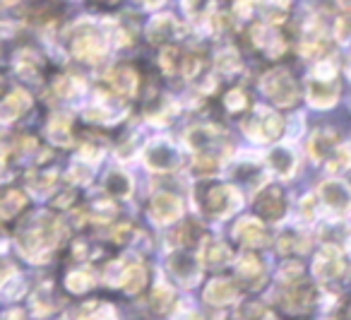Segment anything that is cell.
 Instances as JSON below:
<instances>
[{"instance_id": "3", "label": "cell", "mask_w": 351, "mask_h": 320, "mask_svg": "<svg viewBox=\"0 0 351 320\" xmlns=\"http://www.w3.org/2000/svg\"><path fill=\"white\" fill-rule=\"evenodd\" d=\"M245 135L255 142H274L282 137L284 121L279 113L269 111V108H258L253 116L245 121Z\"/></svg>"}, {"instance_id": "47", "label": "cell", "mask_w": 351, "mask_h": 320, "mask_svg": "<svg viewBox=\"0 0 351 320\" xmlns=\"http://www.w3.org/2000/svg\"><path fill=\"white\" fill-rule=\"evenodd\" d=\"M5 320H22V313H10L5 315Z\"/></svg>"}, {"instance_id": "7", "label": "cell", "mask_w": 351, "mask_h": 320, "mask_svg": "<svg viewBox=\"0 0 351 320\" xmlns=\"http://www.w3.org/2000/svg\"><path fill=\"white\" fill-rule=\"evenodd\" d=\"M145 164L152 171H171L178 166V152L169 140H154L145 150Z\"/></svg>"}, {"instance_id": "35", "label": "cell", "mask_w": 351, "mask_h": 320, "mask_svg": "<svg viewBox=\"0 0 351 320\" xmlns=\"http://www.w3.org/2000/svg\"><path fill=\"white\" fill-rule=\"evenodd\" d=\"M215 65L219 73H236V70L241 68V58L236 51H221V54L217 56Z\"/></svg>"}, {"instance_id": "16", "label": "cell", "mask_w": 351, "mask_h": 320, "mask_svg": "<svg viewBox=\"0 0 351 320\" xmlns=\"http://www.w3.org/2000/svg\"><path fill=\"white\" fill-rule=\"evenodd\" d=\"M253 44L258 46V49L267 51V56H272V58L282 56L284 49H287L282 36H279L277 32H269L267 27H263V25L253 27Z\"/></svg>"}, {"instance_id": "12", "label": "cell", "mask_w": 351, "mask_h": 320, "mask_svg": "<svg viewBox=\"0 0 351 320\" xmlns=\"http://www.w3.org/2000/svg\"><path fill=\"white\" fill-rule=\"evenodd\" d=\"M320 195L332 212H346L351 207V190L341 181H327V183H322Z\"/></svg>"}, {"instance_id": "19", "label": "cell", "mask_w": 351, "mask_h": 320, "mask_svg": "<svg viewBox=\"0 0 351 320\" xmlns=\"http://www.w3.org/2000/svg\"><path fill=\"white\" fill-rule=\"evenodd\" d=\"M337 150V135L330 130H317L308 140V152H311L313 159H325V157L335 155Z\"/></svg>"}, {"instance_id": "50", "label": "cell", "mask_w": 351, "mask_h": 320, "mask_svg": "<svg viewBox=\"0 0 351 320\" xmlns=\"http://www.w3.org/2000/svg\"><path fill=\"white\" fill-rule=\"evenodd\" d=\"M3 3H15V0H3Z\"/></svg>"}, {"instance_id": "4", "label": "cell", "mask_w": 351, "mask_h": 320, "mask_svg": "<svg viewBox=\"0 0 351 320\" xmlns=\"http://www.w3.org/2000/svg\"><path fill=\"white\" fill-rule=\"evenodd\" d=\"M263 92L277 106H291L298 99V84L287 70H272L263 78Z\"/></svg>"}, {"instance_id": "49", "label": "cell", "mask_w": 351, "mask_h": 320, "mask_svg": "<svg viewBox=\"0 0 351 320\" xmlns=\"http://www.w3.org/2000/svg\"><path fill=\"white\" fill-rule=\"evenodd\" d=\"M0 174H3V159H0Z\"/></svg>"}, {"instance_id": "17", "label": "cell", "mask_w": 351, "mask_h": 320, "mask_svg": "<svg viewBox=\"0 0 351 320\" xmlns=\"http://www.w3.org/2000/svg\"><path fill=\"white\" fill-rule=\"evenodd\" d=\"M176 32H181V27H178V22L171 15H156L154 20L149 22V27H147L149 41H154V44H164L171 36H178Z\"/></svg>"}, {"instance_id": "6", "label": "cell", "mask_w": 351, "mask_h": 320, "mask_svg": "<svg viewBox=\"0 0 351 320\" xmlns=\"http://www.w3.org/2000/svg\"><path fill=\"white\" fill-rule=\"evenodd\" d=\"M344 270V258H341V251L337 246H322L317 251L315 260H313V275L317 279L327 282L335 279L339 272Z\"/></svg>"}, {"instance_id": "45", "label": "cell", "mask_w": 351, "mask_h": 320, "mask_svg": "<svg viewBox=\"0 0 351 320\" xmlns=\"http://www.w3.org/2000/svg\"><path fill=\"white\" fill-rule=\"evenodd\" d=\"M113 212H116V209H113V205H108V203L97 205V214H104V217H111Z\"/></svg>"}, {"instance_id": "22", "label": "cell", "mask_w": 351, "mask_h": 320, "mask_svg": "<svg viewBox=\"0 0 351 320\" xmlns=\"http://www.w3.org/2000/svg\"><path fill=\"white\" fill-rule=\"evenodd\" d=\"M171 272H173L176 279H181L183 284L193 282L197 277V262H195V258L188 255V253H176V255L171 258Z\"/></svg>"}, {"instance_id": "38", "label": "cell", "mask_w": 351, "mask_h": 320, "mask_svg": "<svg viewBox=\"0 0 351 320\" xmlns=\"http://www.w3.org/2000/svg\"><path fill=\"white\" fill-rule=\"evenodd\" d=\"M303 277V265L301 262H287V265L282 267V272H279V279L284 282H293V279H301Z\"/></svg>"}, {"instance_id": "39", "label": "cell", "mask_w": 351, "mask_h": 320, "mask_svg": "<svg viewBox=\"0 0 351 320\" xmlns=\"http://www.w3.org/2000/svg\"><path fill=\"white\" fill-rule=\"evenodd\" d=\"M313 78L325 80V82H332V80H335V65H332L330 60H325V63H317L315 70H313Z\"/></svg>"}, {"instance_id": "46", "label": "cell", "mask_w": 351, "mask_h": 320, "mask_svg": "<svg viewBox=\"0 0 351 320\" xmlns=\"http://www.w3.org/2000/svg\"><path fill=\"white\" fill-rule=\"evenodd\" d=\"M258 320H277V318H274L272 313H260V315H258Z\"/></svg>"}, {"instance_id": "42", "label": "cell", "mask_w": 351, "mask_h": 320, "mask_svg": "<svg viewBox=\"0 0 351 320\" xmlns=\"http://www.w3.org/2000/svg\"><path fill=\"white\" fill-rule=\"evenodd\" d=\"M176 320H202V318L195 308H191V306H181L178 313H176Z\"/></svg>"}, {"instance_id": "28", "label": "cell", "mask_w": 351, "mask_h": 320, "mask_svg": "<svg viewBox=\"0 0 351 320\" xmlns=\"http://www.w3.org/2000/svg\"><path fill=\"white\" fill-rule=\"evenodd\" d=\"M49 140L53 145H70L73 142V133H70V118L68 116H53L49 123Z\"/></svg>"}, {"instance_id": "21", "label": "cell", "mask_w": 351, "mask_h": 320, "mask_svg": "<svg viewBox=\"0 0 351 320\" xmlns=\"http://www.w3.org/2000/svg\"><path fill=\"white\" fill-rule=\"evenodd\" d=\"M200 258L207 267H224L234 260V253H231V248L226 246V243L215 241V243H207V246L202 248Z\"/></svg>"}, {"instance_id": "30", "label": "cell", "mask_w": 351, "mask_h": 320, "mask_svg": "<svg viewBox=\"0 0 351 320\" xmlns=\"http://www.w3.org/2000/svg\"><path fill=\"white\" fill-rule=\"evenodd\" d=\"M65 286H68V291H73V294H84V291H89L94 286L92 272H87V270L70 272V275L65 277Z\"/></svg>"}, {"instance_id": "44", "label": "cell", "mask_w": 351, "mask_h": 320, "mask_svg": "<svg viewBox=\"0 0 351 320\" xmlns=\"http://www.w3.org/2000/svg\"><path fill=\"white\" fill-rule=\"evenodd\" d=\"M142 8H147V10H156L159 5H164V0H137Z\"/></svg>"}, {"instance_id": "9", "label": "cell", "mask_w": 351, "mask_h": 320, "mask_svg": "<svg viewBox=\"0 0 351 320\" xmlns=\"http://www.w3.org/2000/svg\"><path fill=\"white\" fill-rule=\"evenodd\" d=\"M234 238L243 243V246H250V248L267 246V241H269L267 229L263 227V222H258V219H253V217H243V219L236 222Z\"/></svg>"}, {"instance_id": "8", "label": "cell", "mask_w": 351, "mask_h": 320, "mask_svg": "<svg viewBox=\"0 0 351 320\" xmlns=\"http://www.w3.org/2000/svg\"><path fill=\"white\" fill-rule=\"evenodd\" d=\"M183 212V205L181 200L176 198V195H169V193H159L152 198V205H149V217L154 224H173L176 219L181 217Z\"/></svg>"}, {"instance_id": "41", "label": "cell", "mask_w": 351, "mask_h": 320, "mask_svg": "<svg viewBox=\"0 0 351 320\" xmlns=\"http://www.w3.org/2000/svg\"><path fill=\"white\" fill-rule=\"evenodd\" d=\"M161 68L166 70V73H176V51L166 49L164 54H161Z\"/></svg>"}, {"instance_id": "40", "label": "cell", "mask_w": 351, "mask_h": 320, "mask_svg": "<svg viewBox=\"0 0 351 320\" xmlns=\"http://www.w3.org/2000/svg\"><path fill=\"white\" fill-rule=\"evenodd\" d=\"M101 157H104V152L99 150V147H94V145H84L82 150H80V159L89 161V164H97V161H101Z\"/></svg>"}, {"instance_id": "32", "label": "cell", "mask_w": 351, "mask_h": 320, "mask_svg": "<svg viewBox=\"0 0 351 320\" xmlns=\"http://www.w3.org/2000/svg\"><path fill=\"white\" fill-rule=\"evenodd\" d=\"M53 308H56V304H53V299H51V286H41L34 299H32V310H34V315L44 318V315H49Z\"/></svg>"}, {"instance_id": "51", "label": "cell", "mask_w": 351, "mask_h": 320, "mask_svg": "<svg viewBox=\"0 0 351 320\" xmlns=\"http://www.w3.org/2000/svg\"><path fill=\"white\" fill-rule=\"evenodd\" d=\"M349 75H351V60H349Z\"/></svg>"}, {"instance_id": "33", "label": "cell", "mask_w": 351, "mask_h": 320, "mask_svg": "<svg viewBox=\"0 0 351 320\" xmlns=\"http://www.w3.org/2000/svg\"><path fill=\"white\" fill-rule=\"evenodd\" d=\"M171 304H173V289L169 284H156L154 291H152V308L156 313H164Z\"/></svg>"}, {"instance_id": "29", "label": "cell", "mask_w": 351, "mask_h": 320, "mask_svg": "<svg viewBox=\"0 0 351 320\" xmlns=\"http://www.w3.org/2000/svg\"><path fill=\"white\" fill-rule=\"evenodd\" d=\"M25 205H27V200H25V195H22L20 190H8L5 198L0 200V217H3V219L17 217Z\"/></svg>"}, {"instance_id": "26", "label": "cell", "mask_w": 351, "mask_h": 320, "mask_svg": "<svg viewBox=\"0 0 351 320\" xmlns=\"http://www.w3.org/2000/svg\"><path fill=\"white\" fill-rule=\"evenodd\" d=\"M56 181H58L56 171H34V174H29V179H27V188L34 195H39V198H46V195L56 188Z\"/></svg>"}, {"instance_id": "31", "label": "cell", "mask_w": 351, "mask_h": 320, "mask_svg": "<svg viewBox=\"0 0 351 320\" xmlns=\"http://www.w3.org/2000/svg\"><path fill=\"white\" fill-rule=\"evenodd\" d=\"M84 84L80 78H75V75H63V78L56 80V94L63 99L68 97H75V94H82Z\"/></svg>"}, {"instance_id": "43", "label": "cell", "mask_w": 351, "mask_h": 320, "mask_svg": "<svg viewBox=\"0 0 351 320\" xmlns=\"http://www.w3.org/2000/svg\"><path fill=\"white\" fill-rule=\"evenodd\" d=\"M200 70V58H195V56H188L186 58V65H183V75H188V78H193V75Z\"/></svg>"}, {"instance_id": "10", "label": "cell", "mask_w": 351, "mask_h": 320, "mask_svg": "<svg viewBox=\"0 0 351 320\" xmlns=\"http://www.w3.org/2000/svg\"><path fill=\"white\" fill-rule=\"evenodd\" d=\"M255 205H258L260 214H265L267 219H282L284 212H287V203H284V193L277 188V185H267L258 193L255 198Z\"/></svg>"}, {"instance_id": "27", "label": "cell", "mask_w": 351, "mask_h": 320, "mask_svg": "<svg viewBox=\"0 0 351 320\" xmlns=\"http://www.w3.org/2000/svg\"><path fill=\"white\" fill-rule=\"evenodd\" d=\"M77 320H118L116 310L111 304H104V301H89L80 308Z\"/></svg>"}, {"instance_id": "37", "label": "cell", "mask_w": 351, "mask_h": 320, "mask_svg": "<svg viewBox=\"0 0 351 320\" xmlns=\"http://www.w3.org/2000/svg\"><path fill=\"white\" fill-rule=\"evenodd\" d=\"M224 104H226V108H229V111H243L245 104H248V99H245V94L241 92V89H231V92L226 94Z\"/></svg>"}, {"instance_id": "23", "label": "cell", "mask_w": 351, "mask_h": 320, "mask_svg": "<svg viewBox=\"0 0 351 320\" xmlns=\"http://www.w3.org/2000/svg\"><path fill=\"white\" fill-rule=\"evenodd\" d=\"M108 82H111V87L116 89L118 94L130 97L137 89V75L132 73L130 68H113L111 73H108Z\"/></svg>"}, {"instance_id": "25", "label": "cell", "mask_w": 351, "mask_h": 320, "mask_svg": "<svg viewBox=\"0 0 351 320\" xmlns=\"http://www.w3.org/2000/svg\"><path fill=\"white\" fill-rule=\"evenodd\" d=\"M236 272H239L241 279L248 282V286H258L255 282L263 279V265H260V260L253 255V253H243V255L239 258Z\"/></svg>"}, {"instance_id": "13", "label": "cell", "mask_w": 351, "mask_h": 320, "mask_svg": "<svg viewBox=\"0 0 351 320\" xmlns=\"http://www.w3.org/2000/svg\"><path fill=\"white\" fill-rule=\"evenodd\" d=\"M32 106V97L22 89H15L12 94H8L0 104V121L3 123H12L22 116L25 111H29Z\"/></svg>"}, {"instance_id": "5", "label": "cell", "mask_w": 351, "mask_h": 320, "mask_svg": "<svg viewBox=\"0 0 351 320\" xmlns=\"http://www.w3.org/2000/svg\"><path fill=\"white\" fill-rule=\"evenodd\" d=\"M313 286L306 284L301 279H293V282H284V294H282V304L289 313H308L313 306Z\"/></svg>"}, {"instance_id": "20", "label": "cell", "mask_w": 351, "mask_h": 320, "mask_svg": "<svg viewBox=\"0 0 351 320\" xmlns=\"http://www.w3.org/2000/svg\"><path fill=\"white\" fill-rule=\"evenodd\" d=\"M267 159H269L272 171L282 176V179H289V176H293V171H296V157H293V152L287 150V147H274Z\"/></svg>"}, {"instance_id": "1", "label": "cell", "mask_w": 351, "mask_h": 320, "mask_svg": "<svg viewBox=\"0 0 351 320\" xmlns=\"http://www.w3.org/2000/svg\"><path fill=\"white\" fill-rule=\"evenodd\" d=\"M65 241V227L60 219L51 217V214H41L36 217L34 224L20 231V253L27 258V260H34V262H41L49 258V253L53 248H58L60 243Z\"/></svg>"}, {"instance_id": "15", "label": "cell", "mask_w": 351, "mask_h": 320, "mask_svg": "<svg viewBox=\"0 0 351 320\" xmlns=\"http://www.w3.org/2000/svg\"><path fill=\"white\" fill-rule=\"evenodd\" d=\"M205 301L210 306H229L236 301V286L229 279H212L202 291Z\"/></svg>"}, {"instance_id": "36", "label": "cell", "mask_w": 351, "mask_h": 320, "mask_svg": "<svg viewBox=\"0 0 351 320\" xmlns=\"http://www.w3.org/2000/svg\"><path fill=\"white\" fill-rule=\"evenodd\" d=\"M215 0H183V10L191 17H205L212 12Z\"/></svg>"}, {"instance_id": "14", "label": "cell", "mask_w": 351, "mask_h": 320, "mask_svg": "<svg viewBox=\"0 0 351 320\" xmlns=\"http://www.w3.org/2000/svg\"><path fill=\"white\" fill-rule=\"evenodd\" d=\"M308 104L315 108H330L337 104V97H339V92H337L335 84L325 82V80H315L313 78V82H308Z\"/></svg>"}, {"instance_id": "34", "label": "cell", "mask_w": 351, "mask_h": 320, "mask_svg": "<svg viewBox=\"0 0 351 320\" xmlns=\"http://www.w3.org/2000/svg\"><path fill=\"white\" fill-rule=\"evenodd\" d=\"M39 65H41V60L34 51H20V56H17V70H20V75L34 78V73L39 70Z\"/></svg>"}, {"instance_id": "18", "label": "cell", "mask_w": 351, "mask_h": 320, "mask_svg": "<svg viewBox=\"0 0 351 320\" xmlns=\"http://www.w3.org/2000/svg\"><path fill=\"white\" fill-rule=\"evenodd\" d=\"M145 284H147V270L140 265V262H132V265L123 267L118 286H121L125 294H137V291L145 289Z\"/></svg>"}, {"instance_id": "11", "label": "cell", "mask_w": 351, "mask_h": 320, "mask_svg": "<svg viewBox=\"0 0 351 320\" xmlns=\"http://www.w3.org/2000/svg\"><path fill=\"white\" fill-rule=\"evenodd\" d=\"M73 54L80 60L87 63H97L106 56V39L101 34H80L73 44Z\"/></svg>"}, {"instance_id": "24", "label": "cell", "mask_w": 351, "mask_h": 320, "mask_svg": "<svg viewBox=\"0 0 351 320\" xmlns=\"http://www.w3.org/2000/svg\"><path fill=\"white\" fill-rule=\"evenodd\" d=\"M104 188L116 198H128L132 193V179L123 169H111L104 179Z\"/></svg>"}, {"instance_id": "48", "label": "cell", "mask_w": 351, "mask_h": 320, "mask_svg": "<svg viewBox=\"0 0 351 320\" xmlns=\"http://www.w3.org/2000/svg\"><path fill=\"white\" fill-rule=\"evenodd\" d=\"M277 5H282V8H287V5H291V0H274Z\"/></svg>"}, {"instance_id": "2", "label": "cell", "mask_w": 351, "mask_h": 320, "mask_svg": "<svg viewBox=\"0 0 351 320\" xmlns=\"http://www.w3.org/2000/svg\"><path fill=\"white\" fill-rule=\"evenodd\" d=\"M197 200H200L202 209L217 219L229 217V214H234L236 209H241V205H243V198H241L239 190H236L234 185H224V183L205 185V190H202Z\"/></svg>"}]
</instances>
